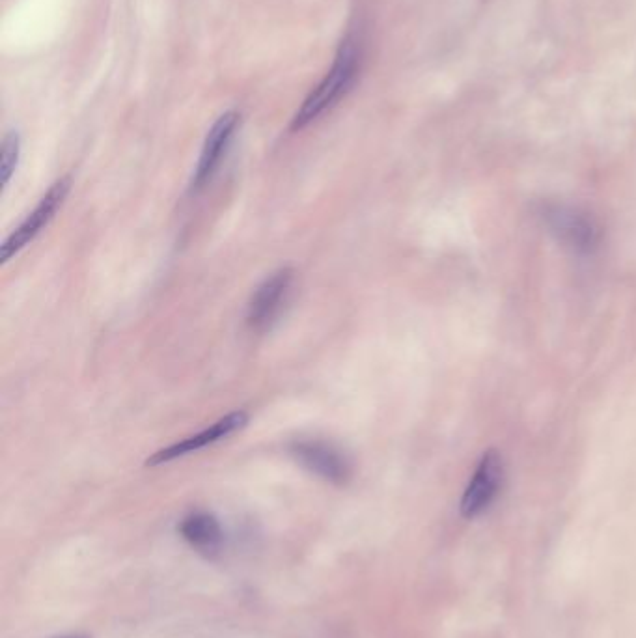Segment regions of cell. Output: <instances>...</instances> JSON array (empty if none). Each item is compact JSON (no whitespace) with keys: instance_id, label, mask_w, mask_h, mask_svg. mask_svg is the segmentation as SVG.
Instances as JSON below:
<instances>
[{"instance_id":"obj_11","label":"cell","mask_w":636,"mask_h":638,"mask_svg":"<svg viewBox=\"0 0 636 638\" xmlns=\"http://www.w3.org/2000/svg\"><path fill=\"white\" fill-rule=\"evenodd\" d=\"M58 638H92V637H88V635H68V637H58Z\"/></svg>"},{"instance_id":"obj_6","label":"cell","mask_w":636,"mask_h":638,"mask_svg":"<svg viewBox=\"0 0 636 638\" xmlns=\"http://www.w3.org/2000/svg\"><path fill=\"white\" fill-rule=\"evenodd\" d=\"M237 125H239V114L230 111L222 114L221 118L209 129L204 148L200 153V159H198V165L194 170L191 193H200L204 187H208L209 181L213 180V176L221 167L222 159H224V155L228 152L232 139L236 135Z\"/></svg>"},{"instance_id":"obj_3","label":"cell","mask_w":636,"mask_h":638,"mask_svg":"<svg viewBox=\"0 0 636 638\" xmlns=\"http://www.w3.org/2000/svg\"><path fill=\"white\" fill-rule=\"evenodd\" d=\"M504 484V459L498 450H487L476 465L469 484L463 491L459 512L465 519H476L484 515Z\"/></svg>"},{"instance_id":"obj_5","label":"cell","mask_w":636,"mask_h":638,"mask_svg":"<svg viewBox=\"0 0 636 638\" xmlns=\"http://www.w3.org/2000/svg\"><path fill=\"white\" fill-rule=\"evenodd\" d=\"M293 269H278L254 290L247 308V323L252 331H267L277 321L290 297Z\"/></svg>"},{"instance_id":"obj_9","label":"cell","mask_w":636,"mask_h":638,"mask_svg":"<svg viewBox=\"0 0 636 638\" xmlns=\"http://www.w3.org/2000/svg\"><path fill=\"white\" fill-rule=\"evenodd\" d=\"M178 532L191 547L206 555L219 551L224 541V532L219 519L208 512H193L183 517Z\"/></svg>"},{"instance_id":"obj_7","label":"cell","mask_w":636,"mask_h":638,"mask_svg":"<svg viewBox=\"0 0 636 638\" xmlns=\"http://www.w3.org/2000/svg\"><path fill=\"white\" fill-rule=\"evenodd\" d=\"M291 456L297 459L306 471L314 472L325 482L344 486L351 478L349 459L332 444L323 441H299L291 444Z\"/></svg>"},{"instance_id":"obj_10","label":"cell","mask_w":636,"mask_h":638,"mask_svg":"<svg viewBox=\"0 0 636 638\" xmlns=\"http://www.w3.org/2000/svg\"><path fill=\"white\" fill-rule=\"evenodd\" d=\"M21 153V140L15 131L6 133L2 140V150H0V174H2V187H6L12 176H14L17 161Z\"/></svg>"},{"instance_id":"obj_2","label":"cell","mask_w":636,"mask_h":638,"mask_svg":"<svg viewBox=\"0 0 636 638\" xmlns=\"http://www.w3.org/2000/svg\"><path fill=\"white\" fill-rule=\"evenodd\" d=\"M541 217L549 232L575 254L586 256L599 247V226L586 211L566 204H549L541 211Z\"/></svg>"},{"instance_id":"obj_4","label":"cell","mask_w":636,"mask_h":638,"mask_svg":"<svg viewBox=\"0 0 636 638\" xmlns=\"http://www.w3.org/2000/svg\"><path fill=\"white\" fill-rule=\"evenodd\" d=\"M70 187V178H62L51 185V189L43 195L38 206L28 213L27 219L4 239L0 247V264H8L14 256L27 247L30 241H34V237L38 236L49 222L53 221L56 211L64 204L66 196L70 193Z\"/></svg>"},{"instance_id":"obj_8","label":"cell","mask_w":636,"mask_h":638,"mask_svg":"<svg viewBox=\"0 0 636 638\" xmlns=\"http://www.w3.org/2000/svg\"><path fill=\"white\" fill-rule=\"evenodd\" d=\"M247 422H249V415H247L245 411H234V413L226 415V417L221 418V420H217L215 424H211L206 430H202L200 433H196V435H191V437L183 439L180 443L170 444V446H166L163 450L155 452L152 458H148L146 465L157 467V465L170 463V461H174V459L183 458V456H187V454L198 452V450L206 448L209 444L219 443L222 439L230 437L232 433H236V431L241 430V428H245Z\"/></svg>"},{"instance_id":"obj_1","label":"cell","mask_w":636,"mask_h":638,"mask_svg":"<svg viewBox=\"0 0 636 638\" xmlns=\"http://www.w3.org/2000/svg\"><path fill=\"white\" fill-rule=\"evenodd\" d=\"M359 71V49L353 40L342 43L338 55L334 58L331 71L323 77V81L310 92L301 109L295 114L291 129L299 131L306 125L318 120L323 112L329 111L340 99L346 96L347 90L357 77Z\"/></svg>"}]
</instances>
